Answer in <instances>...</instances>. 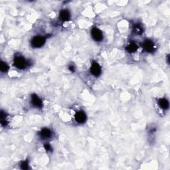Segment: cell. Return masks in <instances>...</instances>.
<instances>
[{
    "mask_svg": "<svg viewBox=\"0 0 170 170\" xmlns=\"http://www.w3.org/2000/svg\"><path fill=\"white\" fill-rule=\"evenodd\" d=\"M31 104L35 107L41 108L42 106V100L37 94H32L31 95Z\"/></svg>",
    "mask_w": 170,
    "mask_h": 170,
    "instance_id": "obj_6",
    "label": "cell"
},
{
    "mask_svg": "<svg viewBox=\"0 0 170 170\" xmlns=\"http://www.w3.org/2000/svg\"><path fill=\"white\" fill-rule=\"evenodd\" d=\"M44 147L45 149L47 150V152H51L52 151V148L51 146L49 144H46L44 145Z\"/></svg>",
    "mask_w": 170,
    "mask_h": 170,
    "instance_id": "obj_15",
    "label": "cell"
},
{
    "mask_svg": "<svg viewBox=\"0 0 170 170\" xmlns=\"http://www.w3.org/2000/svg\"><path fill=\"white\" fill-rule=\"evenodd\" d=\"M59 17L63 21H67L70 20V12L67 10L63 9V10L61 11L59 13Z\"/></svg>",
    "mask_w": 170,
    "mask_h": 170,
    "instance_id": "obj_9",
    "label": "cell"
},
{
    "mask_svg": "<svg viewBox=\"0 0 170 170\" xmlns=\"http://www.w3.org/2000/svg\"><path fill=\"white\" fill-rule=\"evenodd\" d=\"M158 105L164 110H166L169 108V102L166 98H160L158 100Z\"/></svg>",
    "mask_w": 170,
    "mask_h": 170,
    "instance_id": "obj_11",
    "label": "cell"
},
{
    "mask_svg": "<svg viewBox=\"0 0 170 170\" xmlns=\"http://www.w3.org/2000/svg\"><path fill=\"white\" fill-rule=\"evenodd\" d=\"M143 47L144 50L148 52V53H153L155 51V44L152 41H151L150 39H146V41L144 42Z\"/></svg>",
    "mask_w": 170,
    "mask_h": 170,
    "instance_id": "obj_4",
    "label": "cell"
},
{
    "mask_svg": "<svg viewBox=\"0 0 170 170\" xmlns=\"http://www.w3.org/2000/svg\"><path fill=\"white\" fill-rule=\"evenodd\" d=\"M138 45L134 42H130V43L126 46V51L129 53H134L138 49Z\"/></svg>",
    "mask_w": 170,
    "mask_h": 170,
    "instance_id": "obj_10",
    "label": "cell"
},
{
    "mask_svg": "<svg viewBox=\"0 0 170 170\" xmlns=\"http://www.w3.org/2000/svg\"><path fill=\"white\" fill-rule=\"evenodd\" d=\"M91 72L94 77L100 76L101 73V67L99 65V64L96 63V61H93V63H92L91 67Z\"/></svg>",
    "mask_w": 170,
    "mask_h": 170,
    "instance_id": "obj_5",
    "label": "cell"
},
{
    "mask_svg": "<svg viewBox=\"0 0 170 170\" xmlns=\"http://www.w3.org/2000/svg\"><path fill=\"white\" fill-rule=\"evenodd\" d=\"M46 38L43 36H35L31 39V46L34 48H40L45 43Z\"/></svg>",
    "mask_w": 170,
    "mask_h": 170,
    "instance_id": "obj_2",
    "label": "cell"
},
{
    "mask_svg": "<svg viewBox=\"0 0 170 170\" xmlns=\"http://www.w3.org/2000/svg\"><path fill=\"white\" fill-rule=\"evenodd\" d=\"M0 68H1V70L2 72H6L8 71L9 69V66L6 63L3 62V61H1V65H0Z\"/></svg>",
    "mask_w": 170,
    "mask_h": 170,
    "instance_id": "obj_13",
    "label": "cell"
},
{
    "mask_svg": "<svg viewBox=\"0 0 170 170\" xmlns=\"http://www.w3.org/2000/svg\"><path fill=\"white\" fill-rule=\"evenodd\" d=\"M68 68H69V70H71L72 72H75V66L74 65H70L69 66V67H68Z\"/></svg>",
    "mask_w": 170,
    "mask_h": 170,
    "instance_id": "obj_16",
    "label": "cell"
},
{
    "mask_svg": "<svg viewBox=\"0 0 170 170\" xmlns=\"http://www.w3.org/2000/svg\"><path fill=\"white\" fill-rule=\"evenodd\" d=\"M13 64L15 67L19 69H24L28 65V62L23 56H16L13 61Z\"/></svg>",
    "mask_w": 170,
    "mask_h": 170,
    "instance_id": "obj_1",
    "label": "cell"
},
{
    "mask_svg": "<svg viewBox=\"0 0 170 170\" xmlns=\"http://www.w3.org/2000/svg\"><path fill=\"white\" fill-rule=\"evenodd\" d=\"M92 37L94 39V41L100 42L102 41L103 39V34L101 31L98 29L97 27H94L91 30Z\"/></svg>",
    "mask_w": 170,
    "mask_h": 170,
    "instance_id": "obj_3",
    "label": "cell"
},
{
    "mask_svg": "<svg viewBox=\"0 0 170 170\" xmlns=\"http://www.w3.org/2000/svg\"><path fill=\"white\" fill-rule=\"evenodd\" d=\"M75 120L79 124H82L86 122V116L83 111H79L75 114Z\"/></svg>",
    "mask_w": 170,
    "mask_h": 170,
    "instance_id": "obj_7",
    "label": "cell"
},
{
    "mask_svg": "<svg viewBox=\"0 0 170 170\" xmlns=\"http://www.w3.org/2000/svg\"><path fill=\"white\" fill-rule=\"evenodd\" d=\"M28 167H29V164H28V162L27 161L23 162L21 164V168L23 169H27Z\"/></svg>",
    "mask_w": 170,
    "mask_h": 170,
    "instance_id": "obj_14",
    "label": "cell"
},
{
    "mask_svg": "<svg viewBox=\"0 0 170 170\" xmlns=\"http://www.w3.org/2000/svg\"><path fill=\"white\" fill-rule=\"evenodd\" d=\"M134 33L136 35H140L143 33V28L140 24H136L133 28Z\"/></svg>",
    "mask_w": 170,
    "mask_h": 170,
    "instance_id": "obj_12",
    "label": "cell"
},
{
    "mask_svg": "<svg viewBox=\"0 0 170 170\" xmlns=\"http://www.w3.org/2000/svg\"><path fill=\"white\" fill-rule=\"evenodd\" d=\"M52 135V132L48 128H43L39 132V136L41 138L48 139L51 138Z\"/></svg>",
    "mask_w": 170,
    "mask_h": 170,
    "instance_id": "obj_8",
    "label": "cell"
}]
</instances>
